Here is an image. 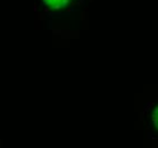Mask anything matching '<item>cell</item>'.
I'll return each instance as SVG.
<instances>
[{
    "instance_id": "6da1fadb",
    "label": "cell",
    "mask_w": 158,
    "mask_h": 148,
    "mask_svg": "<svg viewBox=\"0 0 158 148\" xmlns=\"http://www.w3.org/2000/svg\"><path fill=\"white\" fill-rule=\"evenodd\" d=\"M69 1L71 0H42V2L47 7L52 8V9H60V8L65 7Z\"/></svg>"
},
{
    "instance_id": "7a4b0ae2",
    "label": "cell",
    "mask_w": 158,
    "mask_h": 148,
    "mask_svg": "<svg viewBox=\"0 0 158 148\" xmlns=\"http://www.w3.org/2000/svg\"><path fill=\"white\" fill-rule=\"evenodd\" d=\"M152 122H154V125L156 126V129L158 130V107H156V109L154 111V114H152Z\"/></svg>"
}]
</instances>
